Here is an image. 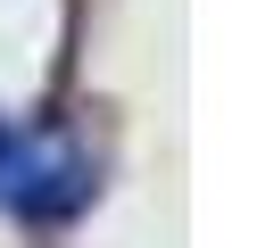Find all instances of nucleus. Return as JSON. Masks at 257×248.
Here are the masks:
<instances>
[{
	"mask_svg": "<svg viewBox=\"0 0 257 248\" xmlns=\"http://www.w3.org/2000/svg\"><path fill=\"white\" fill-rule=\"evenodd\" d=\"M0 198L17 215H34V223H58V215H75L91 198V157L67 132H17L9 124V141H0Z\"/></svg>",
	"mask_w": 257,
	"mask_h": 248,
	"instance_id": "f257e3e1",
	"label": "nucleus"
}]
</instances>
